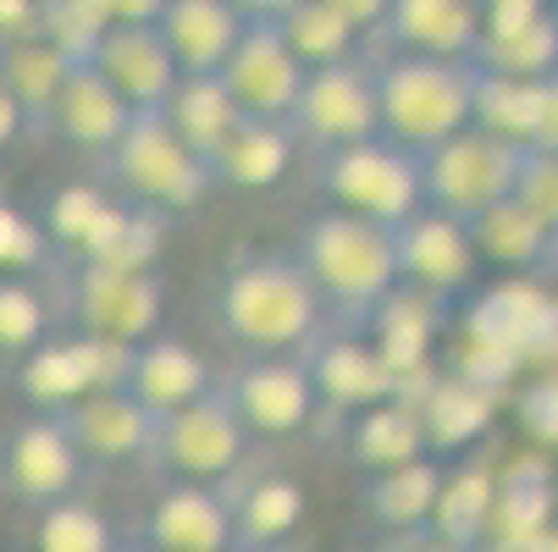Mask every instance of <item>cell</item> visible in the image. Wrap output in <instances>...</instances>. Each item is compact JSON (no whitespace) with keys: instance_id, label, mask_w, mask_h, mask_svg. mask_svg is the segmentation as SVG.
<instances>
[{"instance_id":"obj_35","label":"cell","mask_w":558,"mask_h":552,"mask_svg":"<svg viewBox=\"0 0 558 552\" xmlns=\"http://www.w3.org/2000/svg\"><path fill=\"white\" fill-rule=\"evenodd\" d=\"M475 72H482V66H475ZM475 127H487V133L531 149L536 127H542V84L482 72V77H475Z\"/></svg>"},{"instance_id":"obj_30","label":"cell","mask_w":558,"mask_h":552,"mask_svg":"<svg viewBox=\"0 0 558 552\" xmlns=\"http://www.w3.org/2000/svg\"><path fill=\"white\" fill-rule=\"evenodd\" d=\"M470 238H475V255L493 266H509V271H542L558 255V232H547L520 199H504L498 210L475 216Z\"/></svg>"},{"instance_id":"obj_6","label":"cell","mask_w":558,"mask_h":552,"mask_svg":"<svg viewBox=\"0 0 558 552\" xmlns=\"http://www.w3.org/2000/svg\"><path fill=\"white\" fill-rule=\"evenodd\" d=\"M50 244L72 255V266H144L155 260L161 216L117 199L111 188H61L45 205Z\"/></svg>"},{"instance_id":"obj_3","label":"cell","mask_w":558,"mask_h":552,"mask_svg":"<svg viewBox=\"0 0 558 552\" xmlns=\"http://www.w3.org/2000/svg\"><path fill=\"white\" fill-rule=\"evenodd\" d=\"M376 61V100H381V133L415 155L437 149L442 138L475 127V61L453 56H415L392 50Z\"/></svg>"},{"instance_id":"obj_2","label":"cell","mask_w":558,"mask_h":552,"mask_svg":"<svg viewBox=\"0 0 558 552\" xmlns=\"http://www.w3.org/2000/svg\"><path fill=\"white\" fill-rule=\"evenodd\" d=\"M322 321V293L304 277L293 255H260L232 266L216 282V327L255 354H288L315 343Z\"/></svg>"},{"instance_id":"obj_51","label":"cell","mask_w":558,"mask_h":552,"mask_svg":"<svg viewBox=\"0 0 558 552\" xmlns=\"http://www.w3.org/2000/svg\"><path fill=\"white\" fill-rule=\"evenodd\" d=\"M482 7H504V0H482Z\"/></svg>"},{"instance_id":"obj_19","label":"cell","mask_w":558,"mask_h":552,"mask_svg":"<svg viewBox=\"0 0 558 552\" xmlns=\"http://www.w3.org/2000/svg\"><path fill=\"white\" fill-rule=\"evenodd\" d=\"M144 547H155V552H232L238 547L232 498H221L205 481L167 487L144 519Z\"/></svg>"},{"instance_id":"obj_41","label":"cell","mask_w":558,"mask_h":552,"mask_svg":"<svg viewBox=\"0 0 558 552\" xmlns=\"http://www.w3.org/2000/svg\"><path fill=\"white\" fill-rule=\"evenodd\" d=\"M514 199H520L547 232H558V149H525Z\"/></svg>"},{"instance_id":"obj_46","label":"cell","mask_w":558,"mask_h":552,"mask_svg":"<svg viewBox=\"0 0 558 552\" xmlns=\"http://www.w3.org/2000/svg\"><path fill=\"white\" fill-rule=\"evenodd\" d=\"M23 127H28V111L17 106V95H12L7 84H0V149H7V144H12Z\"/></svg>"},{"instance_id":"obj_44","label":"cell","mask_w":558,"mask_h":552,"mask_svg":"<svg viewBox=\"0 0 558 552\" xmlns=\"http://www.w3.org/2000/svg\"><path fill=\"white\" fill-rule=\"evenodd\" d=\"M111 23H161V12L172 0H100Z\"/></svg>"},{"instance_id":"obj_9","label":"cell","mask_w":558,"mask_h":552,"mask_svg":"<svg viewBox=\"0 0 558 552\" xmlns=\"http://www.w3.org/2000/svg\"><path fill=\"white\" fill-rule=\"evenodd\" d=\"M293 138H304L315 155H332L349 144H365L381 133V100H376V61L349 56L338 66H315L304 77V95L293 106Z\"/></svg>"},{"instance_id":"obj_34","label":"cell","mask_w":558,"mask_h":552,"mask_svg":"<svg viewBox=\"0 0 558 552\" xmlns=\"http://www.w3.org/2000/svg\"><path fill=\"white\" fill-rule=\"evenodd\" d=\"M167 122L205 155V161H216V149L232 138V127L244 122V111H238V100L227 95L221 77H183V84L172 89V100H167Z\"/></svg>"},{"instance_id":"obj_17","label":"cell","mask_w":558,"mask_h":552,"mask_svg":"<svg viewBox=\"0 0 558 552\" xmlns=\"http://www.w3.org/2000/svg\"><path fill=\"white\" fill-rule=\"evenodd\" d=\"M475 266V238L470 226L442 216V210H421L398 226V271H404V287H421L432 298H453L470 287Z\"/></svg>"},{"instance_id":"obj_29","label":"cell","mask_w":558,"mask_h":552,"mask_svg":"<svg viewBox=\"0 0 558 552\" xmlns=\"http://www.w3.org/2000/svg\"><path fill=\"white\" fill-rule=\"evenodd\" d=\"M293 161V127L288 122H266V116H244L232 127V138L216 149V188H271Z\"/></svg>"},{"instance_id":"obj_21","label":"cell","mask_w":558,"mask_h":552,"mask_svg":"<svg viewBox=\"0 0 558 552\" xmlns=\"http://www.w3.org/2000/svg\"><path fill=\"white\" fill-rule=\"evenodd\" d=\"M128 392L149 409V415H178L189 404H199L205 392H216L210 381V365L183 343V338H149L133 348V365H128Z\"/></svg>"},{"instance_id":"obj_8","label":"cell","mask_w":558,"mask_h":552,"mask_svg":"<svg viewBox=\"0 0 558 552\" xmlns=\"http://www.w3.org/2000/svg\"><path fill=\"white\" fill-rule=\"evenodd\" d=\"M525 167V144H509L487 127H464L453 138H442L437 149L421 155V177H426V210H442L453 221H475L498 210L504 199H514Z\"/></svg>"},{"instance_id":"obj_13","label":"cell","mask_w":558,"mask_h":552,"mask_svg":"<svg viewBox=\"0 0 558 552\" xmlns=\"http://www.w3.org/2000/svg\"><path fill=\"white\" fill-rule=\"evenodd\" d=\"M84 447L72 442L66 420L50 415V409H34L12 437L0 447V476L7 487L34 503V508H50V503H66L77 498V481H84Z\"/></svg>"},{"instance_id":"obj_16","label":"cell","mask_w":558,"mask_h":552,"mask_svg":"<svg viewBox=\"0 0 558 552\" xmlns=\"http://www.w3.org/2000/svg\"><path fill=\"white\" fill-rule=\"evenodd\" d=\"M89 61L106 72V84L133 111H167L172 89L183 84V66H178L161 23H111Z\"/></svg>"},{"instance_id":"obj_49","label":"cell","mask_w":558,"mask_h":552,"mask_svg":"<svg viewBox=\"0 0 558 552\" xmlns=\"http://www.w3.org/2000/svg\"><path fill=\"white\" fill-rule=\"evenodd\" d=\"M415 541V552H459V547H442L437 536H410Z\"/></svg>"},{"instance_id":"obj_4","label":"cell","mask_w":558,"mask_h":552,"mask_svg":"<svg viewBox=\"0 0 558 552\" xmlns=\"http://www.w3.org/2000/svg\"><path fill=\"white\" fill-rule=\"evenodd\" d=\"M100 177L117 199L155 216H183L205 205V194L216 188L210 161L167 122V111H138L117 149L100 155Z\"/></svg>"},{"instance_id":"obj_32","label":"cell","mask_w":558,"mask_h":552,"mask_svg":"<svg viewBox=\"0 0 558 552\" xmlns=\"http://www.w3.org/2000/svg\"><path fill=\"white\" fill-rule=\"evenodd\" d=\"M304 519V487L288 476H260L244 498L232 503V525H238V547L232 552H271L288 547V536Z\"/></svg>"},{"instance_id":"obj_7","label":"cell","mask_w":558,"mask_h":552,"mask_svg":"<svg viewBox=\"0 0 558 552\" xmlns=\"http://www.w3.org/2000/svg\"><path fill=\"white\" fill-rule=\"evenodd\" d=\"M61 321L66 332H84L100 343L138 348L149 338H161L167 293L144 266H66L61 277Z\"/></svg>"},{"instance_id":"obj_5","label":"cell","mask_w":558,"mask_h":552,"mask_svg":"<svg viewBox=\"0 0 558 552\" xmlns=\"http://www.w3.org/2000/svg\"><path fill=\"white\" fill-rule=\"evenodd\" d=\"M315 183L332 199V210H349V216H365V221H381V226H404L410 216L426 210L421 155L392 144L387 133L322 155Z\"/></svg>"},{"instance_id":"obj_36","label":"cell","mask_w":558,"mask_h":552,"mask_svg":"<svg viewBox=\"0 0 558 552\" xmlns=\"http://www.w3.org/2000/svg\"><path fill=\"white\" fill-rule=\"evenodd\" d=\"M277 23H282V39L293 45V56H299L310 72L360 56V28H354L343 12H332L327 0H299V7H293L288 17H277Z\"/></svg>"},{"instance_id":"obj_15","label":"cell","mask_w":558,"mask_h":552,"mask_svg":"<svg viewBox=\"0 0 558 552\" xmlns=\"http://www.w3.org/2000/svg\"><path fill=\"white\" fill-rule=\"evenodd\" d=\"M470 61L482 72H498V77H525V84L558 77L553 0H504V7H482V45H475Z\"/></svg>"},{"instance_id":"obj_18","label":"cell","mask_w":558,"mask_h":552,"mask_svg":"<svg viewBox=\"0 0 558 552\" xmlns=\"http://www.w3.org/2000/svg\"><path fill=\"white\" fill-rule=\"evenodd\" d=\"M138 111L106 84V72L95 66V61H77L72 72H66V84H61V95H56V106L45 111V133H56L61 144H72V149H89L95 161L100 155H111L117 149V138L128 133V122H133Z\"/></svg>"},{"instance_id":"obj_47","label":"cell","mask_w":558,"mask_h":552,"mask_svg":"<svg viewBox=\"0 0 558 552\" xmlns=\"http://www.w3.org/2000/svg\"><path fill=\"white\" fill-rule=\"evenodd\" d=\"M232 7L244 12L250 23H277V17H288L299 7V0H232Z\"/></svg>"},{"instance_id":"obj_37","label":"cell","mask_w":558,"mask_h":552,"mask_svg":"<svg viewBox=\"0 0 558 552\" xmlns=\"http://www.w3.org/2000/svg\"><path fill=\"white\" fill-rule=\"evenodd\" d=\"M34 552H122L117 530L84 498H66L34 514Z\"/></svg>"},{"instance_id":"obj_20","label":"cell","mask_w":558,"mask_h":552,"mask_svg":"<svg viewBox=\"0 0 558 552\" xmlns=\"http://www.w3.org/2000/svg\"><path fill=\"white\" fill-rule=\"evenodd\" d=\"M376 34H387V56L415 50V56L470 61L482 45V0H392Z\"/></svg>"},{"instance_id":"obj_28","label":"cell","mask_w":558,"mask_h":552,"mask_svg":"<svg viewBox=\"0 0 558 552\" xmlns=\"http://www.w3.org/2000/svg\"><path fill=\"white\" fill-rule=\"evenodd\" d=\"M410 398L421 404V420H426V437H432V453H453L464 442H475L493 420V387L470 381V376H421L415 387H404Z\"/></svg>"},{"instance_id":"obj_48","label":"cell","mask_w":558,"mask_h":552,"mask_svg":"<svg viewBox=\"0 0 558 552\" xmlns=\"http://www.w3.org/2000/svg\"><path fill=\"white\" fill-rule=\"evenodd\" d=\"M487 552H558V525H547V530H531V536H520V541H504V547H487Z\"/></svg>"},{"instance_id":"obj_42","label":"cell","mask_w":558,"mask_h":552,"mask_svg":"<svg viewBox=\"0 0 558 552\" xmlns=\"http://www.w3.org/2000/svg\"><path fill=\"white\" fill-rule=\"evenodd\" d=\"M45 0H0V39H28L39 34Z\"/></svg>"},{"instance_id":"obj_50","label":"cell","mask_w":558,"mask_h":552,"mask_svg":"<svg viewBox=\"0 0 558 552\" xmlns=\"http://www.w3.org/2000/svg\"><path fill=\"white\" fill-rule=\"evenodd\" d=\"M122 552H155V547H122Z\"/></svg>"},{"instance_id":"obj_31","label":"cell","mask_w":558,"mask_h":552,"mask_svg":"<svg viewBox=\"0 0 558 552\" xmlns=\"http://www.w3.org/2000/svg\"><path fill=\"white\" fill-rule=\"evenodd\" d=\"M77 61L50 45L45 34H28V39H0V84L17 95V106L28 111V122H45V111L56 106L66 72Z\"/></svg>"},{"instance_id":"obj_22","label":"cell","mask_w":558,"mask_h":552,"mask_svg":"<svg viewBox=\"0 0 558 552\" xmlns=\"http://www.w3.org/2000/svg\"><path fill=\"white\" fill-rule=\"evenodd\" d=\"M72 442L84 447V458H149V437H155V420L128 387H106V392H89L84 404L61 409Z\"/></svg>"},{"instance_id":"obj_33","label":"cell","mask_w":558,"mask_h":552,"mask_svg":"<svg viewBox=\"0 0 558 552\" xmlns=\"http://www.w3.org/2000/svg\"><path fill=\"white\" fill-rule=\"evenodd\" d=\"M493 492H498L493 469H459V476H448L426 536H437L442 547H459V552H482L487 525H493Z\"/></svg>"},{"instance_id":"obj_12","label":"cell","mask_w":558,"mask_h":552,"mask_svg":"<svg viewBox=\"0 0 558 552\" xmlns=\"http://www.w3.org/2000/svg\"><path fill=\"white\" fill-rule=\"evenodd\" d=\"M216 77L227 84V95L238 100V111H244V116L293 122V106L304 95L310 66L282 39V23H250L244 39H238V50L227 56V66Z\"/></svg>"},{"instance_id":"obj_45","label":"cell","mask_w":558,"mask_h":552,"mask_svg":"<svg viewBox=\"0 0 558 552\" xmlns=\"http://www.w3.org/2000/svg\"><path fill=\"white\" fill-rule=\"evenodd\" d=\"M531 149H558V77L542 84V127H536V144Z\"/></svg>"},{"instance_id":"obj_27","label":"cell","mask_w":558,"mask_h":552,"mask_svg":"<svg viewBox=\"0 0 558 552\" xmlns=\"http://www.w3.org/2000/svg\"><path fill=\"white\" fill-rule=\"evenodd\" d=\"M310 376H315V392H322L327 404H338V409H349V415H360V409H371V404H381V398H398V376L387 370V359L371 348V343H360V338H338V343H322L310 359Z\"/></svg>"},{"instance_id":"obj_10","label":"cell","mask_w":558,"mask_h":552,"mask_svg":"<svg viewBox=\"0 0 558 552\" xmlns=\"http://www.w3.org/2000/svg\"><path fill=\"white\" fill-rule=\"evenodd\" d=\"M244 447H250V426L238 420V409L221 398V387H216V392H205L199 404L155 420L149 464L167 469L172 481L216 487L221 476H232V469L244 464Z\"/></svg>"},{"instance_id":"obj_11","label":"cell","mask_w":558,"mask_h":552,"mask_svg":"<svg viewBox=\"0 0 558 552\" xmlns=\"http://www.w3.org/2000/svg\"><path fill=\"white\" fill-rule=\"evenodd\" d=\"M128 365H133V348H122V343H100L84 332H50L17 365V392L34 409L61 415L72 404H84L89 392L128 387Z\"/></svg>"},{"instance_id":"obj_25","label":"cell","mask_w":558,"mask_h":552,"mask_svg":"<svg viewBox=\"0 0 558 552\" xmlns=\"http://www.w3.org/2000/svg\"><path fill=\"white\" fill-rule=\"evenodd\" d=\"M349 453H354V464L365 469V476L432 458V437H426L421 404L410 398V392H398V398H381V404L360 409L349 420Z\"/></svg>"},{"instance_id":"obj_40","label":"cell","mask_w":558,"mask_h":552,"mask_svg":"<svg viewBox=\"0 0 558 552\" xmlns=\"http://www.w3.org/2000/svg\"><path fill=\"white\" fill-rule=\"evenodd\" d=\"M50 232H45V221H34L28 210H17V205H7L0 199V277H28V271H39L45 260H50Z\"/></svg>"},{"instance_id":"obj_43","label":"cell","mask_w":558,"mask_h":552,"mask_svg":"<svg viewBox=\"0 0 558 552\" xmlns=\"http://www.w3.org/2000/svg\"><path fill=\"white\" fill-rule=\"evenodd\" d=\"M332 12H343L360 34H376L381 23H387V12H392V0H327Z\"/></svg>"},{"instance_id":"obj_26","label":"cell","mask_w":558,"mask_h":552,"mask_svg":"<svg viewBox=\"0 0 558 552\" xmlns=\"http://www.w3.org/2000/svg\"><path fill=\"white\" fill-rule=\"evenodd\" d=\"M442 464L437 453L432 458H415V464H398V469H381V476H365L360 498H365V514L392 530V536H426L432 530V514H437V498H442Z\"/></svg>"},{"instance_id":"obj_39","label":"cell","mask_w":558,"mask_h":552,"mask_svg":"<svg viewBox=\"0 0 558 552\" xmlns=\"http://www.w3.org/2000/svg\"><path fill=\"white\" fill-rule=\"evenodd\" d=\"M111 17L100 0H45V12H39V34L50 45H61L72 61H89L95 45L106 39Z\"/></svg>"},{"instance_id":"obj_24","label":"cell","mask_w":558,"mask_h":552,"mask_svg":"<svg viewBox=\"0 0 558 552\" xmlns=\"http://www.w3.org/2000/svg\"><path fill=\"white\" fill-rule=\"evenodd\" d=\"M437 304L421 287H398L376 315H371V348L387 359V370L398 376V387H415L432 365V338H437Z\"/></svg>"},{"instance_id":"obj_52","label":"cell","mask_w":558,"mask_h":552,"mask_svg":"<svg viewBox=\"0 0 558 552\" xmlns=\"http://www.w3.org/2000/svg\"><path fill=\"white\" fill-rule=\"evenodd\" d=\"M553 17H558V0H553Z\"/></svg>"},{"instance_id":"obj_1","label":"cell","mask_w":558,"mask_h":552,"mask_svg":"<svg viewBox=\"0 0 558 552\" xmlns=\"http://www.w3.org/2000/svg\"><path fill=\"white\" fill-rule=\"evenodd\" d=\"M304 277L315 282L322 304H332L349 321H371V315L404 287L398 271V226L349 216V210H322L293 249Z\"/></svg>"},{"instance_id":"obj_38","label":"cell","mask_w":558,"mask_h":552,"mask_svg":"<svg viewBox=\"0 0 558 552\" xmlns=\"http://www.w3.org/2000/svg\"><path fill=\"white\" fill-rule=\"evenodd\" d=\"M50 338V309L28 277H0V359H28Z\"/></svg>"},{"instance_id":"obj_14","label":"cell","mask_w":558,"mask_h":552,"mask_svg":"<svg viewBox=\"0 0 558 552\" xmlns=\"http://www.w3.org/2000/svg\"><path fill=\"white\" fill-rule=\"evenodd\" d=\"M221 398L238 409L250 431L260 437H288L299 426H310L322 392H315V376L304 359H288V354H255L250 365H238L227 381H221Z\"/></svg>"},{"instance_id":"obj_23","label":"cell","mask_w":558,"mask_h":552,"mask_svg":"<svg viewBox=\"0 0 558 552\" xmlns=\"http://www.w3.org/2000/svg\"><path fill=\"white\" fill-rule=\"evenodd\" d=\"M250 17L232 0H172L161 12V34L183 66V77H216L227 66V56L244 39Z\"/></svg>"}]
</instances>
